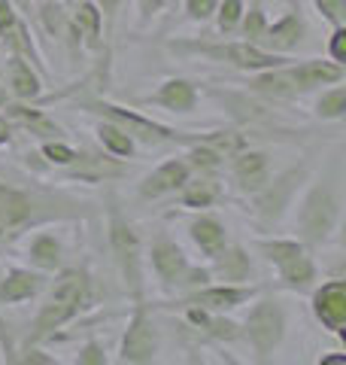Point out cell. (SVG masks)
I'll return each instance as SVG.
<instances>
[{
    "mask_svg": "<svg viewBox=\"0 0 346 365\" xmlns=\"http://www.w3.org/2000/svg\"><path fill=\"white\" fill-rule=\"evenodd\" d=\"M343 213V195H340V174L337 168H331L328 174H322L313 186L307 189V195L298 210V232H301V244H325L331 232L337 228Z\"/></svg>",
    "mask_w": 346,
    "mask_h": 365,
    "instance_id": "6da1fadb",
    "label": "cell"
},
{
    "mask_svg": "<svg viewBox=\"0 0 346 365\" xmlns=\"http://www.w3.org/2000/svg\"><path fill=\"white\" fill-rule=\"evenodd\" d=\"M88 302V277L85 271H61V277L52 283L49 299L43 302L28 332V344H37L46 335H52L55 329H61L64 323L83 311Z\"/></svg>",
    "mask_w": 346,
    "mask_h": 365,
    "instance_id": "7a4b0ae2",
    "label": "cell"
},
{
    "mask_svg": "<svg viewBox=\"0 0 346 365\" xmlns=\"http://www.w3.org/2000/svg\"><path fill=\"white\" fill-rule=\"evenodd\" d=\"M107 244L128 295L134 302L143 299V244L115 201H110L107 207Z\"/></svg>",
    "mask_w": 346,
    "mask_h": 365,
    "instance_id": "3957f363",
    "label": "cell"
},
{
    "mask_svg": "<svg viewBox=\"0 0 346 365\" xmlns=\"http://www.w3.org/2000/svg\"><path fill=\"white\" fill-rule=\"evenodd\" d=\"M58 198H43V195H33V192L0 182V244L16 237L21 228H28L33 222L52 220V216H70L67 210L55 207Z\"/></svg>",
    "mask_w": 346,
    "mask_h": 365,
    "instance_id": "277c9868",
    "label": "cell"
},
{
    "mask_svg": "<svg viewBox=\"0 0 346 365\" xmlns=\"http://www.w3.org/2000/svg\"><path fill=\"white\" fill-rule=\"evenodd\" d=\"M258 253L271 262L280 274V283L285 289L304 292L316 280V262L310 259L307 247L301 241H288V237H264L256 244Z\"/></svg>",
    "mask_w": 346,
    "mask_h": 365,
    "instance_id": "5b68a950",
    "label": "cell"
},
{
    "mask_svg": "<svg viewBox=\"0 0 346 365\" xmlns=\"http://www.w3.org/2000/svg\"><path fill=\"white\" fill-rule=\"evenodd\" d=\"M173 49L204 55V58L222 61V64H231V67H237V71H249V73L292 61L288 55L271 52V49H264V46H258V43H249V40H237V43H173Z\"/></svg>",
    "mask_w": 346,
    "mask_h": 365,
    "instance_id": "8992f818",
    "label": "cell"
},
{
    "mask_svg": "<svg viewBox=\"0 0 346 365\" xmlns=\"http://www.w3.org/2000/svg\"><path fill=\"white\" fill-rule=\"evenodd\" d=\"M240 335L249 341L256 362H268L273 356V350L283 344L285 338V311L276 299H261L252 304V311L246 317Z\"/></svg>",
    "mask_w": 346,
    "mask_h": 365,
    "instance_id": "52a82bcc",
    "label": "cell"
},
{
    "mask_svg": "<svg viewBox=\"0 0 346 365\" xmlns=\"http://www.w3.org/2000/svg\"><path fill=\"white\" fill-rule=\"evenodd\" d=\"M88 113H98L100 119H110L115 122L119 128H125L131 137H137V140H143L149 146H155L161 140H177V143H198L201 140V134H189V131H173L167 128V125H158L152 119H146V116H137L134 110H125L119 104H110V101H85L83 104Z\"/></svg>",
    "mask_w": 346,
    "mask_h": 365,
    "instance_id": "ba28073f",
    "label": "cell"
},
{
    "mask_svg": "<svg viewBox=\"0 0 346 365\" xmlns=\"http://www.w3.org/2000/svg\"><path fill=\"white\" fill-rule=\"evenodd\" d=\"M310 177V168L307 165H298V168H288L283 174L271 177L264 186L252 195L256 201V216L264 222V225H276L283 220V213L292 207V198L295 192L301 189V182Z\"/></svg>",
    "mask_w": 346,
    "mask_h": 365,
    "instance_id": "9c48e42d",
    "label": "cell"
},
{
    "mask_svg": "<svg viewBox=\"0 0 346 365\" xmlns=\"http://www.w3.org/2000/svg\"><path fill=\"white\" fill-rule=\"evenodd\" d=\"M158 356V326L143 299L134 302V314L128 319L122 338V350H119V362L122 365H143L152 362Z\"/></svg>",
    "mask_w": 346,
    "mask_h": 365,
    "instance_id": "30bf717a",
    "label": "cell"
},
{
    "mask_svg": "<svg viewBox=\"0 0 346 365\" xmlns=\"http://www.w3.org/2000/svg\"><path fill=\"white\" fill-rule=\"evenodd\" d=\"M149 262H152V271H155V277L161 280V287L164 289H179V280H182V274H186V268H189V259H186L182 247L173 241V237H167L164 232H161L152 241V247H149Z\"/></svg>",
    "mask_w": 346,
    "mask_h": 365,
    "instance_id": "8fae6325",
    "label": "cell"
},
{
    "mask_svg": "<svg viewBox=\"0 0 346 365\" xmlns=\"http://www.w3.org/2000/svg\"><path fill=\"white\" fill-rule=\"evenodd\" d=\"M258 295V287H243V283H219V287H201L186 295V304L194 307H204V311H213V314H225V311H234V307L246 304L249 299Z\"/></svg>",
    "mask_w": 346,
    "mask_h": 365,
    "instance_id": "7c38bea8",
    "label": "cell"
},
{
    "mask_svg": "<svg viewBox=\"0 0 346 365\" xmlns=\"http://www.w3.org/2000/svg\"><path fill=\"white\" fill-rule=\"evenodd\" d=\"M313 314L331 335L346 329V280H328L313 292Z\"/></svg>",
    "mask_w": 346,
    "mask_h": 365,
    "instance_id": "4fadbf2b",
    "label": "cell"
},
{
    "mask_svg": "<svg viewBox=\"0 0 346 365\" xmlns=\"http://www.w3.org/2000/svg\"><path fill=\"white\" fill-rule=\"evenodd\" d=\"M234 158V165H231V174H234L240 192H246V195H256V192L264 186V182L271 180V155L261 153V150H240Z\"/></svg>",
    "mask_w": 346,
    "mask_h": 365,
    "instance_id": "5bb4252c",
    "label": "cell"
},
{
    "mask_svg": "<svg viewBox=\"0 0 346 365\" xmlns=\"http://www.w3.org/2000/svg\"><path fill=\"white\" fill-rule=\"evenodd\" d=\"M192 177V168L186 158H167L164 165H158L152 174L140 182V198L155 201L161 195H170V192H179V186Z\"/></svg>",
    "mask_w": 346,
    "mask_h": 365,
    "instance_id": "9a60e30c",
    "label": "cell"
},
{
    "mask_svg": "<svg viewBox=\"0 0 346 365\" xmlns=\"http://www.w3.org/2000/svg\"><path fill=\"white\" fill-rule=\"evenodd\" d=\"M0 40L6 43V49L13 55H21L25 61H40L13 0H0Z\"/></svg>",
    "mask_w": 346,
    "mask_h": 365,
    "instance_id": "2e32d148",
    "label": "cell"
},
{
    "mask_svg": "<svg viewBox=\"0 0 346 365\" xmlns=\"http://www.w3.org/2000/svg\"><path fill=\"white\" fill-rule=\"evenodd\" d=\"M213 277H219L222 283H249L256 277V268H252V259L243 247H222L213 256Z\"/></svg>",
    "mask_w": 346,
    "mask_h": 365,
    "instance_id": "e0dca14e",
    "label": "cell"
},
{
    "mask_svg": "<svg viewBox=\"0 0 346 365\" xmlns=\"http://www.w3.org/2000/svg\"><path fill=\"white\" fill-rule=\"evenodd\" d=\"M46 287V277L40 271L31 268H13L9 274L0 277V304H21L40 295V289Z\"/></svg>",
    "mask_w": 346,
    "mask_h": 365,
    "instance_id": "ac0fdd59",
    "label": "cell"
},
{
    "mask_svg": "<svg viewBox=\"0 0 346 365\" xmlns=\"http://www.w3.org/2000/svg\"><path fill=\"white\" fill-rule=\"evenodd\" d=\"M304 34H307V25H304L301 9H292V13H285L280 21H273V25L264 28L261 43H268L271 52L285 55V52H292L295 46L304 40Z\"/></svg>",
    "mask_w": 346,
    "mask_h": 365,
    "instance_id": "d6986e66",
    "label": "cell"
},
{
    "mask_svg": "<svg viewBox=\"0 0 346 365\" xmlns=\"http://www.w3.org/2000/svg\"><path fill=\"white\" fill-rule=\"evenodd\" d=\"M143 104L164 107L170 113H192L194 107H198V88H194L189 79H167L155 95L143 98Z\"/></svg>",
    "mask_w": 346,
    "mask_h": 365,
    "instance_id": "ffe728a7",
    "label": "cell"
},
{
    "mask_svg": "<svg viewBox=\"0 0 346 365\" xmlns=\"http://www.w3.org/2000/svg\"><path fill=\"white\" fill-rule=\"evenodd\" d=\"M6 91L19 101H33L43 91L37 71H31V64L21 55H9L6 61Z\"/></svg>",
    "mask_w": 346,
    "mask_h": 365,
    "instance_id": "44dd1931",
    "label": "cell"
},
{
    "mask_svg": "<svg viewBox=\"0 0 346 365\" xmlns=\"http://www.w3.org/2000/svg\"><path fill=\"white\" fill-rule=\"evenodd\" d=\"M189 235H192L194 247H198L204 256H210V259L228 244V228L219 222L216 216H210V213L194 216L192 225H189Z\"/></svg>",
    "mask_w": 346,
    "mask_h": 365,
    "instance_id": "7402d4cb",
    "label": "cell"
},
{
    "mask_svg": "<svg viewBox=\"0 0 346 365\" xmlns=\"http://www.w3.org/2000/svg\"><path fill=\"white\" fill-rule=\"evenodd\" d=\"M186 317H189V323H194L201 332L213 335L216 341H237L240 338V326L234 319H225V314H213V311H204V307L186 304Z\"/></svg>",
    "mask_w": 346,
    "mask_h": 365,
    "instance_id": "603a6c76",
    "label": "cell"
},
{
    "mask_svg": "<svg viewBox=\"0 0 346 365\" xmlns=\"http://www.w3.org/2000/svg\"><path fill=\"white\" fill-rule=\"evenodd\" d=\"M4 116L19 122V125H25V128H31L33 134L46 137V140H58V137L64 134L49 116H46L43 110H28V107H21V104H9V101H6V104H4Z\"/></svg>",
    "mask_w": 346,
    "mask_h": 365,
    "instance_id": "cb8c5ba5",
    "label": "cell"
},
{
    "mask_svg": "<svg viewBox=\"0 0 346 365\" xmlns=\"http://www.w3.org/2000/svg\"><path fill=\"white\" fill-rule=\"evenodd\" d=\"M73 28H76L79 37H83V46H85V49H100L103 19H100V9L95 6V0H83V4L76 6Z\"/></svg>",
    "mask_w": 346,
    "mask_h": 365,
    "instance_id": "d4e9b609",
    "label": "cell"
},
{
    "mask_svg": "<svg viewBox=\"0 0 346 365\" xmlns=\"http://www.w3.org/2000/svg\"><path fill=\"white\" fill-rule=\"evenodd\" d=\"M28 256L40 271H58L61 268V244H58V237L49 235V232H40V235L31 237Z\"/></svg>",
    "mask_w": 346,
    "mask_h": 365,
    "instance_id": "484cf974",
    "label": "cell"
},
{
    "mask_svg": "<svg viewBox=\"0 0 346 365\" xmlns=\"http://www.w3.org/2000/svg\"><path fill=\"white\" fill-rule=\"evenodd\" d=\"M219 198V182L216 180H210L206 174H201L198 180H186L179 186V201L186 204V207H210V204Z\"/></svg>",
    "mask_w": 346,
    "mask_h": 365,
    "instance_id": "4316f807",
    "label": "cell"
},
{
    "mask_svg": "<svg viewBox=\"0 0 346 365\" xmlns=\"http://www.w3.org/2000/svg\"><path fill=\"white\" fill-rule=\"evenodd\" d=\"M98 140L103 143V150L112 153L115 158L134 155V137L125 131V128H119L115 122H110V119H103V122L98 125Z\"/></svg>",
    "mask_w": 346,
    "mask_h": 365,
    "instance_id": "83f0119b",
    "label": "cell"
},
{
    "mask_svg": "<svg viewBox=\"0 0 346 365\" xmlns=\"http://www.w3.org/2000/svg\"><path fill=\"white\" fill-rule=\"evenodd\" d=\"M346 113V86L334 83L316 98V116L319 119H343Z\"/></svg>",
    "mask_w": 346,
    "mask_h": 365,
    "instance_id": "f1b7e54d",
    "label": "cell"
},
{
    "mask_svg": "<svg viewBox=\"0 0 346 365\" xmlns=\"http://www.w3.org/2000/svg\"><path fill=\"white\" fill-rule=\"evenodd\" d=\"M216 19H219V31H222V34L237 31L240 19H243V0H219Z\"/></svg>",
    "mask_w": 346,
    "mask_h": 365,
    "instance_id": "f546056e",
    "label": "cell"
},
{
    "mask_svg": "<svg viewBox=\"0 0 346 365\" xmlns=\"http://www.w3.org/2000/svg\"><path fill=\"white\" fill-rule=\"evenodd\" d=\"M243 37L249 40V43H261V37H264V28H268V19H264V9H261V4H252V9L249 13H243Z\"/></svg>",
    "mask_w": 346,
    "mask_h": 365,
    "instance_id": "4dcf8cb0",
    "label": "cell"
},
{
    "mask_svg": "<svg viewBox=\"0 0 346 365\" xmlns=\"http://www.w3.org/2000/svg\"><path fill=\"white\" fill-rule=\"evenodd\" d=\"M40 153L46 155V162H52V165H58V168L73 165L76 155H79L73 146H67V143H61V140H46V143L40 146Z\"/></svg>",
    "mask_w": 346,
    "mask_h": 365,
    "instance_id": "1f68e13d",
    "label": "cell"
},
{
    "mask_svg": "<svg viewBox=\"0 0 346 365\" xmlns=\"http://www.w3.org/2000/svg\"><path fill=\"white\" fill-rule=\"evenodd\" d=\"M313 4L322 13V19L331 21V25H343L346 21V0H313Z\"/></svg>",
    "mask_w": 346,
    "mask_h": 365,
    "instance_id": "d6a6232c",
    "label": "cell"
},
{
    "mask_svg": "<svg viewBox=\"0 0 346 365\" xmlns=\"http://www.w3.org/2000/svg\"><path fill=\"white\" fill-rule=\"evenodd\" d=\"M216 6H219V0H186V13H189V19H194V21L213 19V16H216Z\"/></svg>",
    "mask_w": 346,
    "mask_h": 365,
    "instance_id": "836d02e7",
    "label": "cell"
},
{
    "mask_svg": "<svg viewBox=\"0 0 346 365\" xmlns=\"http://www.w3.org/2000/svg\"><path fill=\"white\" fill-rule=\"evenodd\" d=\"M76 365H107V353H103V347L98 341H88L85 347H79Z\"/></svg>",
    "mask_w": 346,
    "mask_h": 365,
    "instance_id": "e575fe53",
    "label": "cell"
},
{
    "mask_svg": "<svg viewBox=\"0 0 346 365\" xmlns=\"http://www.w3.org/2000/svg\"><path fill=\"white\" fill-rule=\"evenodd\" d=\"M328 55H331V61L346 64V28L343 25H334L331 43H328Z\"/></svg>",
    "mask_w": 346,
    "mask_h": 365,
    "instance_id": "d590c367",
    "label": "cell"
},
{
    "mask_svg": "<svg viewBox=\"0 0 346 365\" xmlns=\"http://www.w3.org/2000/svg\"><path fill=\"white\" fill-rule=\"evenodd\" d=\"M122 4H125V0H95V6L100 9V19H107V31H112L115 19H119Z\"/></svg>",
    "mask_w": 346,
    "mask_h": 365,
    "instance_id": "8d00e7d4",
    "label": "cell"
},
{
    "mask_svg": "<svg viewBox=\"0 0 346 365\" xmlns=\"http://www.w3.org/2000/svg\"><path fill=\"white\" fill-rule=\"evenodd\" d=\"M21 353H25V356H19V362H43V365H52L55 359L52 356H43V353L37 350V347H25V350H21Z\"/></svg>",
    "mask_w": 346,
    "mask_h": 365,
    "instance_id": "74e56055",
    "label": "cell"
},
{
    "mask_svg": "<svg viewBox=\"0 0 346 365\" xmlns=\"http://www.w3.org/2000/svg\"><path fill=\"white\" fill-rule=\"evenodd\" d=\"M161 6H164V0H140V19H143V25L158 13Z\"/></svg>",
    "mask_w": 346,
    "mask_h": 365,
    "instance_id": "f35d334b",
    "label": "cell"
},
{
    "mask_svg": "<svg viewBox=\"0 0 346 365\" xmlns=\"http://www.w3.org/2000/svg\"><path fill=\"white\" fill-rule=\"evenodd\" d=\"M0 143H9V125H6V116H0Z\"/></svg>",
    "mask_w": 346,
    "mask_h": 365,
    "instance_id": "ab89813d",
    "label": "cell"
},
{
    "mask_svg": "<svg viewBox=\"0 0 346 365\" xmlns=\"http://www.w3.org/2000/svg\"><path fill=\"white\" fill-rule=\"evenodd\" d=\"M16 9H21V13H28L31 16V0H13Z\"/></svg>",
    "mask_w": 346,
    "mask_h": 365,
    "instance_id": "60d3db41",
    "label": "cell"
},
{
    "mask_svg": "<svg viewBox=\"0 0 346 365\" xmlns=\"http://www.w3.org/2000/svg\"><path fill=\"white\" fill-rule=\"evenodd\" d=\"M4 104H6V79L0 76V107H4Z\"/></svg>",
    "mask_w": 346,
    "mask_h": 365,
    "instance_id": "b9f144b4",
    "label": "cell"
}]
</instances>
